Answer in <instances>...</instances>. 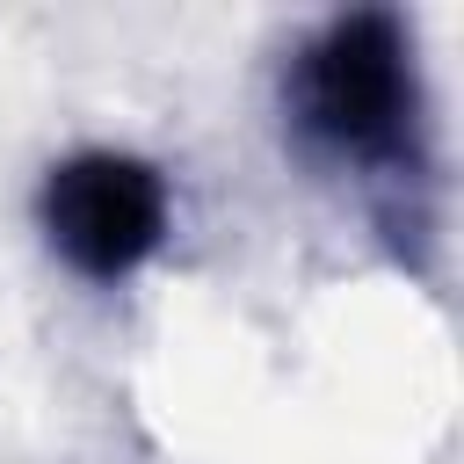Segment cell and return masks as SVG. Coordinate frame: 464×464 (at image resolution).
I'll return each instance as SVG.
<instances>
[{
	"label": "cell",
	"instance_id": "6da1fadb",
	"mask_svg": "<svg viewBox=\"0 0 464 464\" xmlns=\"http://www.w3.org/2000/svg\"><path fill=\"white\" fill-rule=\"evenodd\" d=\"M283 138L312 174L355 181L384 232H428L435 188V102L413 22L392 7H348L304 29L276 80Z\"/></svg>",
	"mask_w": 464,
	"mask_h": 464
},
{
	"label": "cell",
	"instance_id": "7a4b0ae2",
	"mask_svg": "<svg viewBox=\"0 0 464 464\" xmlns=\"http://www.w3.org/2000/svg\"><path fill=\"white\" fill-rule=\"evenodd\" d=\"M36 232L44 246L94 290L130 283L174 232V188L145 152L80 145L44 167L36 181Z\"/></svg>",
	"mask_w": 464,
	"mask_h": 464
}]
</instances>
